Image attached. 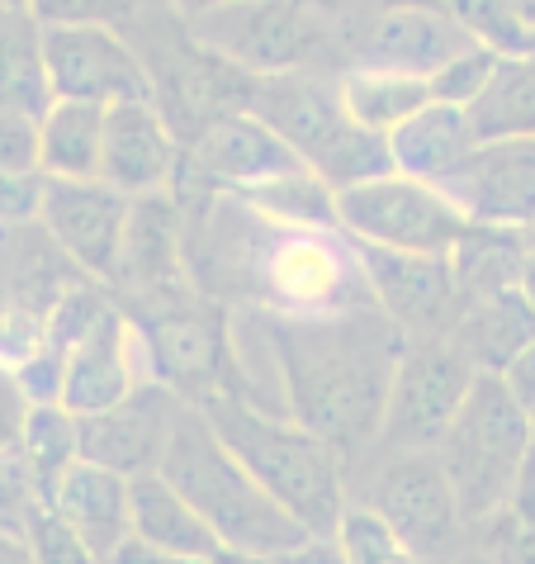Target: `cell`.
<instances>
[{
  "mask_svg": "<svg viewBox=\"0 0 535 564\" xmlns=\"http://www.w3.org/2000/svg\"><path fill=\"white\" fill-rule=\"evenodd\" d=\"M228 313L232 394L323 436L346 469L380 446L393 366L403 351V333L380 304L308 318L256 308Z\"/></svg>",
  "mask_w": 535,
  "mask_h": 564,
  "instance_id": "cell-1",
  "label": "cell"
},
{
  "mask_svg": "<svg viewBox=\"0 0 535 564\" xmlns=\"http://www.w3.org/2000/svg\"><path fill=\"white\" fill-rule=\"evenodd\" d=\"M171 195L181 205L185 275L223 308L308 318L374 304L360 242L346 228L285 224L247 195Z\"/></svg>",
  "mask_w": 535,
  "mask_h": 564,
  "instance_id": "cell-2",
  "label": "cell"
},
{
  "mask_svg": "<svg viewBox=\"0 0 535 564\" xmlns=\"http://www.w3.org/2000/svg\"><path fill=\"white\" fill-rule=\"evenodd\" d=\"M199 409L223 446L261 479V489L304 522L308 536H332L341 512L351 508V469L323 436L298 427L294 417L256 409L232 389L209 394Z\"/></svg>",
  "mask_w": 535,
  "mask_h": 564,
  "instance_id": "cell-3",
  "label": "cell"
},
{
  "mask_svg": "<svg viewBox=\"0 0 535 564\" xmlns=\"http://www.w3.org/2000/svg\"><path fill=\"white\" fill-rule=\"evenodd\" d=\"M156 475L185 494V503L204 517V527L214 531L218 545L285 555L308 541L304 522L261 489V479L223 446V436L214 432V422L204 417L199 403L181 409Z\"/></svg>",
  "mask_w": 535,
  "mask_h": 564,
  "instance_id": "cell-4",
  "label": "cell"
},
{
  "mask_svg": "<svg viewBox=\"0 0 535 564\" xmlns=\"http://www.w3.org/2000/svg\"><path fill=\"white\" fill-rule=\"evenodd\" d=\"M247 109L271 123L294 148L298 162L308 171H318L337 195L360 181H374V176H384V171H393L389 138L370 133L365 123L351 115L337 72L256 76Z\"/></svg>",
  "mask_w": 535,
  "mask_h": 564,
  "instance_id": "cell-5",
  "label": "cell"
},
{
  "mask_svg": "<svg viewBox=\"0 0 535 564\" xmlns=\"http://www.w3.org/2000/svg\"><path fill=\"white\" fill-rule=\"evenodd\" d=\"M123 34H129L133 53L143 57L152 105L162 109V119L181 138V148L223 115L247 109L256 76L238 72L214 48H204L185 14L156 6V0H138L133 14L123 20Z\"/></svg>",
  "mask_w": 535,
  "mask_h": 564,
  "instance_id": "cell-6",
  "label": "cell"
},
{
  "mask_svg": "<svg viewBox=\"0 0 535 564\" xmlns=\"http://www.w3.org/2000/svg\"><path fill=\"white\" fill-rule=\"evenodd\" d=\"M531 451L535 422L522 409V399L512 394L502 375H479L465 409L455 413L450 432L436 442V460L446 469L469 531L507 503Z\"/></svg>",
  "mask_w": 535,
  "mask_h": 564,
  "instance_id": "cell-7",
  "label": "cell"
},
{
  "mask_svg": "<svg viewBox=\"0 0 535 564\" xmlns=\"http://www.w3.org/2000/svg\"><path fill=\"white\" fill-rule=\"evenodd\" d=\"M114 304L129 313L138 337H143L156 384L176 389L185 403H204L209 394H223L232 384V337H228L232 313L218 300H209L190 275Z\"/></svg>",
  "mask_w": 535,
  "mask_h": 564,
  "instance_id": "cell-8",
  "label": "cell"
},
{
  "mask_svg": "<svg viewBox=\"0 0 535 564\" xmlns=\"http://www.w3.org/2000/svg\"><path fill=\"white\" fill-rule=\"evenodd\" d=\"M204 48H214L247 76L285 72H346L337 14L308 0H232V6L185 14Z\"/></svg>",
  "mask_w": 535,
  "mask_h": 564,
  "instance_id": "cell-9",
  "label": "cell"
},
{
  "mask_svg": "<svg viewBox=\"0 0 535 564\" xmlns=\"http://www.w3.org/2000/svg\"><path fill=\"white\" fill-rule=\"evenodd\" d=\"M351 503L380 512L422 564H455L469 551V522L436 451H374L351 469Z\"/></svg>",
  "mask_w": 535,
  "mask_h": 564,
  "instance_id": "cell-10",
  "label": "cell"
},
{
  "mask_svg": "<svg viewBox=\"0 0 535 564\" xmlns=\"http://www.w3.org/2000/svg\"><path fill=\"white\" fill-rule=\"evenodd\" d=\"M337 214L356 242L422 257H450L465 242V232L474 228L440 185L403 176V171H384V176L341 191Z\"/></svg>",
  "mask_w": 535,
  "mask_h": 564,
  "instance_id": "cell-11",
  "label": "cell"
},
{
  "mask_svg": "<svg viewBox=\"0 0 535 564\" xmlns=\"http://www.w3.org/2000/svg\"><path fill=\"white\" fill-rule=\"evenodd\" d=\"M474 380L479 370L455 347V337H407L393 366V389L374 451H436L455 413L465 409Z\"/></svg>",
  "mask_w": 535,
  "mask_h": 564,
  "instance_id": "cell-12",
  "label": "cell"
},
{
  "mask_svg": "<svg viewBox=\"0 0 535 564\" xmlns=\"http://www.w3.org/2000/svg\"><path fill=\"white\" fill-rule=\"evenodd\" d=\"M337 39L346 72H393V76H417V82H432L450 57L474 48L469 29L446 6H413V10L356 6L337 14Z\"/></svg>",
  "mask_w": 535,
  "mask_h": 564,
  "instance_id": "cell-13",
  "label": "cell"
},
{
  "mask_svg": "<svg viewBox=\"0 0 535 564\" xmlns=\"http://www.w3.org/2000/svg\"><path fill=\"white\" fill-rule=\"evenodd\" d=\"M90 280L43 224L0 228V360L20 366L43 347L53 308L72 285Z\"/></svg>",
  "mask_w": 535,
  "mask_h": 564,
  "instance_id": "cell-14",
  "label": "cell"
},
{
  "mask_svg": "<svg viewBox=\"0 0 535 564\" xmlns=\"http://www.w3.org/2000/svg\"><path fill=\"white\" fill-rule=\"evenodd\" d=\"M290 171H304L294 148L251 109H238V115H223L181 148V171L171 191L251 195L261 185L290 176Z\"/></svg>",
  "mask_w": 535,
  "mask_h": 564,
  "instance_id": "cell-15",
  "label": "cell"
},
{
  "mask_svg": "<svg viewBox=\"0 0 535 564\" xmlns=\"http://www.w3.org/2000/svg\"><path fill=\"white\" fill-rule=\"evenodd\" d=\"M43 62H48L53 100H81L100 109L152 100L143 57L133 53L123 24H43Z\"/></svg>",
  "mask_w": 535,
  "mask_h": 564,
  "instance_id": "cell-16",
  "label": "cell"
},
{
  "mask_svg": "<svg viewBox=\"0 0 535 564\" xmlns=\"http://www.w3.org/2000/svg\"><path fill=\"white\" fill-rule=\"evenodd\" d=\"M374 304L384 318L407 337H450L460 323V280H455L450 257H422V252H389V247L360 242Z\"/></svg>",
  "mask_w": 535,
  "mask_h": 564,
  "instance_id": "cell-17",
  "label": "cell"
},
{
  "mask_svg": "<svg viewBox=\"0 0 535 564\" xmlns=\"http://www.w3.org/2000/svg\"><path fill=\"white\" fill-rule=\"evenodd\" d=\"M152 380V366H148V351H143V337H138L133 318L114 304H109L90 333L76 341L72 356H67V370H62V409L76 413V417H90V413H105L123 403L138 384Z\"/></svg>",
  "mask_w": 535,
  "mask_h": 564,
  "instance_id": "cell-18",
  "label": "cell"
},
{
  "mask_svg": "<svg viewBox=\"0 0 535 564\" xmlns=\"http://www.w3.org/2000/svg\"><path fill=\"white\" fill-rule=\"evenodd\" d=\"M440 191L460 205L469 224L535 238V138L474 143Z\"/></svg>",
  "mask_w": 535,
  "mask_h": 564,
  "instance_id": "cell-19",
  "label": "cell"
},
{
  "mask_svg": "<svg viewBox=\"0 0 535 564\" xmlns=\"http://www.w3.org/2000/svg\"><path fill=\"white\" fill-rule=\"evenodd\" d=\"M181 409H185V399L176 389H166L156 380L138 384L114 409L76 417V427H81V460L114 469L123 479L156 475Z\"/></svg>",
  "mask_w": 535,
  "mask_h": 564,
  "instance_id": "cell-20",
  "label": "cell"
},
{
  "mask_svg": "<svg viewBox=\"0 0 535 564\" xmlns=\"http://www.w3.org/2000/svg\"><path fill=\"white\" fill-rule=\"evenodd\" d=\"M133 199L114 191L109 181H62L48 176V191H43V214L39 224L43 232L67 252L90 280H109L123 247V228H129Z\"/></svg>",
  "mask_w": 535,
  "mask_h": 564,
  "instance_id": "cell-21",
  "label": "cell"
},
{
  "mask_svg": "<svg viewBox=\"0 0 535 564\" xmlns=\"http://www.w3.org/2000/svg\"><path fill=\"white\" fill-rule=\"evenodd\" d=\"M181 171V138L171 133L162 109L152 100H129L105 109V162L100 181L129 199H143L156 191H171Z\"/></svg>",
  "mask_w": 535,
  "mask_h": 564,
  "instance_id": "cell-22",
  "label": "cell"
},
{
  "mask_svg": "<svg viewBox=\"0 0 535 564\" xmlns=\"http://www.w3.org/2000/svg\"><path fill=\"white\" fill-rule=\"evenodd\" d=\"M129 484L105 465H90V460H76L67 469V479L57 484L53 494V512L62 517V527L81 541V551L96 560V564H109L123 545L133 541V503H129Z\"/></svg>",
  "mask_w": 535,
  "mask_h": 564,
  "instance_id": "cell-23",
  "label": "cell"
},
{
  "mask_svg": "<svg viewBox=\"0 0 535 564\" xmlns=\"http://www.w3.org/2000/svg\"><path fill=\"white\" fill-rule=\"evenodd\" d=\"M185 275V257H181V205L171 191H156L133 199L129 228H123V247L119 261L109 271L105 290L114 300H133L143 290L171 285Z\"/></svg>",
  "mask_w": 535,
  "mask_h": 564,
  "instance_id": "cell-24",
  "label": "cell"
},
{
  "mask_svg": "<svg viewBox=\"0 0 535 564\" xmlns=\"http://www.w3.org/2000/svg\"><path fill=\"white\" fill-rule=\"evenodd\" d=\"M450 337L479 375H507L512 360L535 341V308L526 304L522 285L479 294V300L465 304Z\"/></svg>",
  "mask_w": 535,
  "mask_h": 564,
  "instance_id": "cell-25",
  "label": "cell"
},
{
  "mask_svg": "<svg viewBox=\"0 0 535 564\" xmlns=\"http://www.w3.org/2000/svg\"><path fill=\"white\" fill-rule=\"evenodd\" d=\"M474 143L479 138H474V123H469V109L432 100L403 129L389 133V156H393V171H403V176L446 185L460 171L465 156L474 152Z\"/></svg>",
  "mask_w": 535,
  "mask_h": 564,
  "instance_id": "cell-26",
  "label": "cell"
},
{
  "mask_svg": "<svg viewBox=\"0 0 535 564\" xmlns=\"http://www.w3.org/2000/svg\"><path fill=\"white\" fill-rule=\"evenodd\" d=\"M129 503H133V541L152 545V551H166V555H214L218 551L204 517L162 475H138L129 484Z\"/></svg>",
  "mask_w": 535,
  "mask_h": 564,
  "instance_id": "cell-27",
  "label": "cell"
},
{
  "mask_svg": "<svg viewBox=\"0 0 535 564\" xmlns=\"http://www.w3.org/2000/svg\"><path fill=\"white\" fill-rule=\"evenodd\" d=\"M0 105L48 115L53 86L43 62V20L34 10H0Z\"/></svg>",
  "mask_w": 535,
  "mask_h": 564,
  "instance_id": "cell-28",
  "label": "cell"
},
{
  "mask_svg": "<svg viewBox=\"0 0 535 564\" xmlns=\"http://www.w3.org/2000/svg\"><path fill=\"white\" fill-rule=\"evenodd\" d=\"M43 171L62 181H96L105 162V109L81 100H53L39 129Z\"/></svg>",
  "mask_w": 535,
  "mask_h": 564,
  "instance_id": "cell-29",
  "label": "cell"
},
{
  "mask_svg": "<svg viewBox=\"0 0 535 564\" xmlns=\"http://www.w3.org/2000/svg\"><path fill=\"white\" fill-rule=\"evenodd\" d=\"M469 123H474L479 143L535 138V48L507 53L498 62L493 82H488L483 96L469 105Z\"/></svg>",
  "mask_w": 535,
  "mask_h": 564,
  "instance_id": "cell-30",
  "label": "cell"
},
{
  "mask_svg": "<svg viewBox=\"0 0 535 564\" xmlns=\"http://www.w3.org/2000/svg\"><path fill=\"white\" fill-rule=\"evenodd\" d=\"M14 456L24 460L43 503H53L57 484L67 479V469L76 460H81V427H76V413H67L62 403H34L24 417L20 442H14Z\"/></svg>",
  "mask_w": 535,
  "mask_h": 564,
  "instance_id": "cell-31",
  "label": "cell"
},
{
  "mask_svg": "<svg viewBox=\"0 0 535 564\" xmlns=\"http://www.w3.org/2000/svg\"><path fill=\"white\" fill-rule=\"evenodd\" d=\"M341 96L351 105V115L365 123L370 133H393L403 129L417 109L432 105V82L417 76H393V72H346L341 76Z\"/></svg>",
  "mask_w": 535,
  "mask_h": 564,
  "instance_id": "cell-32",
  "label": "cell"
},
{
  "mask_svg": "<svg viewBox=\"0 0 535 564\" xmlns=\"http://www.w3.org/2000/svg\"><path fill=\"white\" fill-rule=\"evenodd\" d=\"M469 551L488 564H535V451L507 503L469 531Z\"/></svg>",
  "mask_w": 535,
  "mask_h": 564,
  "instance_id": "cell-33",
  "label": "cell"
},
{
  "mask_svg": "<svg viewBox=\"0 0 535 564\" xmlns=\"http://www.w3.org/2000/svg\"><path fill=\"white\" fill-rule=\"evenodd\" d=\"M251 205H261L265 214L285 218V224H308V228H341V214H337V191L327 185L318 171H290L271 185L247 195Z\"/></svg>",
  "mask_w": 535,
  "mask_h": 564,
  "instance_id": "cell-34",
  "label": "cell"
},
{
  "mask_svg": "<svg viewBox=\"0 0 535 564\" xmlns=\"http://www.w3.org/2000/svg\"><path fill=\"white\" fill-rule=\"evenodd\" d=\"M332 541L341 545L346 564H422V555L413 551V545H407L380 512H370L365 503H351L341 512Z\"/></svg>",
  "mask_w": 535,
  "mask_h": 564,
  "instance_id": "cell-35",
  "label": "cell"
},
{
  "mask_svg": "<svg viewBox=\"0 0 535 564\" xmlns=\"http://www.w3.org/2000/svg\"><path fill=\"white\" fill-rule=\"evenodd\" d=\"M502 57H507V53L483 48V43H474V48L460 53V57H450L446 67L432 76V100L469 109V105L483 96V86L493 82V72H498V62H502Z\"/></svg>",
  "mask_w": 535,
  "mask_h": 564,
  "instance_id": "cell-36",
  "label": "cell"
},
{
  "mask_svg": "<svg viewBox=\"0 0 535 564\" xmlns=\"http://www.w3.org/2000/svg\"><path fill=\"white\" fill-rule=\"evenodd\" d=\"M39 129H43V115L0 105V176H14V171H43Z\"/></svg>",
  "mask_w": 535,
  "mask_h": 564,
  "instance_id": "cell-37",
  "label": "cell"
},
{
  "mask_svg": "<svg viewBox=\"0 0 535 564\" xmlns=\"http://www.w3.org/2000/svg\"><path fill=\"white\" fill-rule=\"evenodd\" d=\"M138 0H29L43 24H123Z\"/></svg>",
  "mask_w": 535,
  "mask_h": 564,
  "instance_id": "cell-38",
  "label": "cell"
},
{
  "mask_svg": "<svg viewBox=\"0 0 535 564\" xmlns=\"http://www.w3.org/2000/svg\"><path fill=\"white\" fill-rule=\"evenodd\" d=\"M43 191H48V171H14V176H0V228L39 224Z\"/></svg>",
  "mask_w": 535,
  "mask_h": 564,
  "instance_id": "cell-39",
  "label": "cell"
},
{
  "mask_svg": "<svg viewBox=\"0 0 535 564\" xmlns=\"http://www.w3.org/2000/svg\"><path fill=\"white\" fill-rule=\"evenodd\" d=\"M29 409H34V399H29L20 370H14L10 360H0V451H10L20 442Z\"/></svg>",
  "mask_w": 535,
  "mask_h": 564,
  "instance_id": "cell-40",
  "label": "cell"
},
{
  "mask_svg": "<svg viewBox=\"0 0 535 564\" xmlns=\"http://www.w3.org/2000/svg\"><path fill=\"white\" fill-rule=\"evenodd\" d=\"M275 564H346V555H341V545L332 536H308L304 545L275 555Z\"/></svg>",
  "mask_w": 535,
  "mask_h": 564,
  "instance_id": "cell-41",
  "label": "cell"
},
{
  "mask_svg": "<svg viewBox=\"0 0 535 564\" xmlns=\"http://www.w3.org/2000/svg\"><path fill=\"white\" fill-rule=\"evenodd\" d=\"M502 380H507V389H512L516 399H522V409H526V413H535V341H531V347H526L522 356L512 360Z\"/></svg>",
  "mask_w": 535,
  "mask_h": 564,
  "instance_id": "cell-42",
  "label": "cell"
},
{
  "mask_svg": "<svg viewBox=\"0 0 535 564\" xmlns=\"http://www.w3.org/2000/svg\"><path fill=\"white\" fill-rule=\"evenodd\" d=\"M109 564H214V555H166V551H152L143 541H129Z\"/></svg>",
  "mask_w": 535,
  "mask_h": 564,
  "instance_id": "cell-43",
  "label": "cell"
},
{
  "mask_svg": "<svg viewBox=\"0 0 535 564\" xmlns=\"http://www.w3.org/2000/svg\"><path fill=\"white\" fill-rule=\"evenodd\" d=\"M0 564H34V551H29L24 527H14L0 517Z\"/></svg>",
  "mask_w": 535,
  "mask_h": 564,
  "instance_id": "cell-44",
  "label": "cell"
},
{
  "mask_svg": "<svg viewBox=\"0 0 535 564\" xmlns=\"http://www.w3.org/2000/svg\"><path fill=\"white\" fill-rule=\"evenodd\" d=\"M214 564H275V555H256V551H232V545H218Z\"/></svg>",
  "mask_w": 535,
  "mask_h": 564,
  "instance_id": "cell-45",
  "label": "cell"
},
{
  "mask_svg": "<svg viewBox=\"0 0 535 564\" xmlns=\"http://www.w3.org/2000/svg\"><path fill=\"white\" fill-rule=\"evenodd\" d=\"M156 6H166V10H176V14H204V10L232 6V0H156Z\"/></svg>",
  "mask_w": 535,
  "mask_h": 564,
  "instance_id": "cell-46",
  "label": "cell"
},
{
  "mask_svg": "<svg viewBox=\"0 0 535 564\" xmlns=\"http://www.w3.org/2000/svg\"><path fill=\"white\" fill-rule=\"evenodd\" d=\"M516 285H522L526 304L535 308V238H531V247H526V261H522V280H516Z\"/></svg>",
  "mask_w": 535,
  "mask_h": 564,
  "instance_id": "cell-47",
  "label": "cell"
},
{
  "mask_svg": "<svg viewBox=\"0 0 535 564\" xmlns=\"http://www.w3.org/2000/svg\"><path fill=\"white\" fill-rule=\"evenodd\" d=\"M365 10H413V6H440V0H360Z\"/></svg>",
  "mask_w": 535,
  "mask_h": 564,
  "instance_id": "cell-48",
  "label": "cell"
},
{
  "mask_svg": "<svg viewBox=\"0 0 535 564\" xmlns=\"http://www.w3.org/2000/svg\"><path fill=\"white\" fill-rule=\"evenodd\" d=\"M507 6H512L516 20H522V24L531 29V43H535V0H507Z\"/></svg>",
  "mask_w": 535,
  "mask_h": 564,
  "instance_id": "cell-49",
  "label": "cell"
},
{
  "mask_svg": "<svg viewBox=\"0 0 535 564\" xmlns=\"http://www.w3.org/2000/svg\"><path fill=\"white\" fill-rule=\"evenodd\" d=\"M308 6H318V10H327V14H346V10H356L360 0H308Z\"/></svg>",
  "mask_w": 535,
  "mask_h": 564,
  "instance_id": "cell-50",
  "label": "cell"
},
{
  "mask_svg": "<svg viewBox=\"0 0 535 564\" xmlns=\"http://www.w3.org/2000/svg\"><path fill=\"white\" fill-rule=\"evenodd\" d=\"M455 564H488V560H479L474 551H465V555H460V560H455Z\"/></svg>",
  "mask_w": 535,
  "mask_h": 564,
  "instance_id": "cell-51",
  "label": "cell"
},
{
  "mask_svg": "<svg viewBox=\"0 0 535 564\" xmlns=\"http://www.w3.org/2000/svg\"><path fill=\"white\" fill-rule=\"evenodd\" d=\"M29 0H0V10H24Z\"/></svg>",
  "mask_w": 535,
  "mask_h": 564,
  "instance_id": "cell-52",
  "label": "cell"
},
{
  "mask_svg": "<svg viewBox=\"0 0 535 564\" xmlns=\"http://www.w3.org/2000/svg\"><path fill=\"white\" fill-rule=\"evenodd\" d=\"M531 422H535V413H531Z\"/></svg>",
  "mask_w": 535,
  "mask_h": 564,
  "instance_id": "cell-53",
  "label": "cell"
},
{
  "mask_svg": "<svg viewBox=\"0 0 535 564\" xmlns=\"http://www.w3.org/2000/svg\"><path fill=\"white\" fill-rule=\"evenodd\" d=\"M531 48H535V43H531Z\"/></svg>",
  "mask_w": 535,
  "mask_h": 564,
  "instance_id": "cell-54",
  "label": "cell"
}]
</instances>
